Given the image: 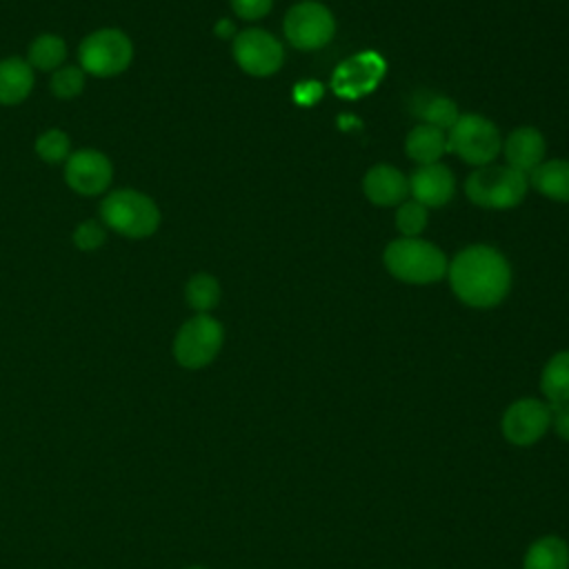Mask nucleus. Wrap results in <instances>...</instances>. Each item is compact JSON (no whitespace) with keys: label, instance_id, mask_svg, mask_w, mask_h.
<instances>
[{"label":"nucleus","instance_id":"nucleus-19","mask_svg":"<svg viewBox=\"0 0 569 569\" xmlns=\"http://www.w3.org/2000/svg\"><path fill=\"white\" fill-rule=\"evenodd\" d=\"M522 569H569V545L558 536L533 540L525 553Z\"/></svg>","mask_w":569,"mask_h":569},{"label":"nucleus","instance_id":"nucleus-21","mask_svg":"<svg viewBox=\"0 0 569 569\" xmlns=\"http://www.w3.org/2000/svg\"><path fill=\"white\" fill-rule=\"evenodd\" d=\"M540 389L551 405L569 402V351H558L547 360L540 373Z\"/></svg>","mask_w":569,"mask_h":569},{"label":"nucleus","instance_id":"nucleus-6","mask_svg":"<svg viewBox=\"0 0 569 569\" xmlns=\"http://www.w3.org/2000/svg\"><path fill=\"white\" fill-rule=\"evenodd\" d=\"M525 173L509 164H485L471 171L465 182L467 198L482 209H513L527 193Z\"/></svg>","mask_w":569,"mask_h":569},{"label":"nucleus","instance_id":"nucleus-26","mask_svg":"<svg viewBox=\"0 0 569 569\" xmlns=\"http://www.w3.org/2000/svg\"><path fill=\"white\" fill-rule=\"evenodd\" d=\"M107 227L98 218L80 220L71 231V244L82 253H93L107 244Z\"/></svg>","mask_w":569,"mask_h":569},{"label":"nucleus","instance_id":"nucleus-1","mask_svg":"<svg viewBox=\"0 0 569 569\" xmlns=\"http://www.w3.org/2000/svg\"><path fill=\"white\" fill-rule=\"evenodd\" d=\"M453 293L469 307L489 309L500 305L511 287L507 258L489 244L462 249L447 269Z\"/></svg>","mask_w":569,"mask_h":569},{"label":"nucleus","instance_id":"nucleus-11","mask_svg":"<svg viewBox=\"0 0 569 569\" xmlns=\"http://www.w3.org/2000/svg\"><path fill=\"white\" fill-rule=\"evenodd\" d=\"M551 427V405L538 398H520L511 402L500 420L502 436L516 447L536 445Z\"/></svg>","mask_w":569,"mask_h":569},{"label":"nucleus","instance_id":"nucleus-5","mask_svg":"<svg viewBox=\"0 0 569 569\" xmlns=\"http://www.w3.org/2000/svg\"><path fill=\"white\" fill-rule=\"evenodd\" d=\"M224 345V327L211 313H193L187 318L173 340L171 356L173 360L189 371L209 367Z\"/></svg>","mask_w":569,"mask_h":569},{"label":"nucleus","instance_id":"nucleus-8","mask_svg":"<svg viewBox=\"0 0 569 569\" xmlns=\"http://www.w3.org/2000/svg\"><path fill=\"white\" fill-rule=\"evenodd\" d=\"M62 180L69 191L82 198L104 196L113 182V162L96 147L73 149L62 164Z\"/></svg>","mask_w":569,"mask_h":569},{"label":"nucleus","instance_id":"nucleus-7","mask_svg":"<svg viewBox=\"0 0 569 569\" xmlns=\"http://www.w3.org/2000/svg\"><path fill=\"white\" fill-rule=\"evenodd\" d=\"M447 149L473 167L489 164L502 151L498 127L480 113H462L447 131Z\"/></svg>","mask_w":569,"mask_h":569},{"label":"nucleus","instance_id":"nucleus-25","mask_svg":"<svg viewBox=\"0 0 569 569\" xmlns=\"http://www.w3.org/2000/svg\"><path fill=\"white\" fill-rule=\"evenodd\" d=\"M33 151L44 164H64V160L71 156V138L60 127H49L40 131L33 140Z\"/></svg>","mask_w":569,"mask_h":569},{"label":"nucleus","instance_id":"nucleus-23","mask_svg":"<svg viewBox=\"0 0 569 569\" xmlns=\"http://www.w3.org/2000/svg\"><path fill=\"white\" fill-rule=\"evenodd\" d=\"M378 73H380V67L376 62H369V58L365 56L358 60H349L336 73V89L345 96H358L376 82Z\"/></svg>","mask_w":569,"mask_h":569},{"label":"nucleus","instance_id":"nucleus-17","mask_svg":"<svg viewBox=\"0 0 569 569\" xmlns=\"http://www.w3.org/2000/svg\"><path fill=\"white\" fill-rule=\"evenodd\" d=\"M407 156L418 164H433L447 151V133L431 124H416L405 140Z\"/></svg>","mask_w":569,"mask_h":569},{"label":"nucleus","instance_id":"nucleus-15","mask_svg":"<svg viewBox=\"0 0 569 569\" xmlns=\"http://www.w3.org/2000/svg\"><path fill=\"white\" fill-rule=\"evenodd\" d=\"M36 87V71L22 56L0 60V104L18 107L29 100Z\"/></svg>","mask_w":569,"mask_h":569},{"label":"nucleus","instance_id":"nucleus-13","mask_svg":"<svg viewBox=\"0 0 569 569\" xmlns=\"http://www.w3.org/2000/svg\"><path fill=\"white\" fill-rule=\"evenodd\" d=\"M362 191L376 207H396L409 196V180L393 164H373L362 178Z\"/></svg>","mask_w":569,"mask_h":569},{"label":"nucleus","instance_id":"nucleus-22","mask_svg":"<svg viewBox=\"0 0 569 569\" xmlns=\"http://www.w3.org/2000/svg\"><path fill=\"white\" fill-rule=\"evenodd\" d=\"M416 107L413 113L431 127H438L442 131H449L453 127V122L458 120V107L453 100H449L442 93H418L416 98Z\"/></svg>","mask_w":569,"mask_h":569},{"label":"nucleus","instance_id":"nucleus-12","mask_svg":"<svg viewBox=\"0 0 569 569\" xmlns=\"http://www.w3.org/2000/svg\"><path fill=\"white\" fill-rule=\"evenodd\" d=\"M456 191L453 173L447 164L433 162V164H418L409 178V193L416 202L422 207H445Z\"/></svg>","mask_w":569,"mask_h":569},{"label":"nucleus","instance_id":"nucleus-24","mask_svg":"<svg viewBox=\"0 0 569 569\" xmlns=\"http://www.w3.org/2000/svg\"><path fill=\"white\" fill-rule=\"evenodd\" d=\"M87 73L82 71V67L76 62H67L60 69H56L53 73H49V91L56 100H76L84 93L87 89Z\"/></svg>","mask_w":569,"mask_h":569},{"label":"nucleus","instance_id":"nucleus-10","mask_svg":"<svg viewBox=\"0 0 569 569\" xmlns=\"http://www.w3.org/2000/svg\"><path fill=\"white\" fill-rule=\"evenodd\" d=\"M287 40L302 51H313L325 47L336 33L333 13L313 0L293 4L282 22Z\"/></svg>","mask_w":569,"mask_h":569},{"label":"nucleus","instance_id":"nucleus-20","mask_svg":"<svg viewBox=\"0 0 569 569\" xmlns=\"http://www.w3.org/2000/svg\"><path fill=\"white\" fill-rule=\"evenodd\" d=\"M222 298V289L216 276L198 271L184 282V302L193 313H211Z\"/></svg>","mask_w":569,"mask_h":569},{"label":"nucleus","instance_id":"nucleus-28","mask_svg":"<svg viewBox=\"0 0 569 569\" xmlns=\"http://www.w3.org/2000/svg\"><path fill=\"white\" fill-rule=\"evenodd\" d=\"M233 13L240 18V20H247V22H253V20H260L264 18L271 7H273V0H229Z\"/></svg>","mask_w":569,"mask_h":569},{"label":"nucleus","instance_id":"nucleus-14","mask_svg":"<svg viewBox=\"0 0 569 569\" xmlns=\"http://www.w3.org/2000/svg\"><path fill=\"white\" fill-rule=\"evenodd\" d=\"M507 164L520 173H531L545 158V138L536 127H518L502 142Z\"/></svg>","mask_w":569,"mask_h":569},{"label":"nucleus","instance_id":"nucleus-4","mask_svg":"<svg viewBox=\"0 0 569 569\" xmlns=\"http://www.w3.org/2000/svg\"><path fill=\"white\" fill-rule=\"evenodd\" d=\"M387 271L407 284H431L447 276V256L431 242L420 238H398L385 249Z\"/></svg>","mask_w":569,"mask_h":569},{"label":"nucleus","instance_id":"nucleus-18","mask_svg":"<svg viewBox=\"0 0 569 569\" xmlns=\"http://www.w3.org/2000/svg\"><path fill=\"white\" fill-rule=\"evenodd\" d=\"M529 184L549 200L569 202V160L540 162L531 171Z\"/></svg>","mask_w":569,"mask_h":569},{"label":"nucleus","instance_id":"nucleus-30","mask_svg":"<svg viewBox=\"0 0 569 569\" xmlns=\"http://www.w3.org/2000/svg\"><path fill=\"white\" fill-rule=\"evenodd\" d=\"M213 33H216L218 38L227 40V38H233L238 31H236V27H233V22H231L229 18H222V20H218V22H216Z\"/></svg>","mask_w":569,"mask_h":569},{"label":"nucleus","instance_id":"nucleus-9","mask_svg":"<svg viewBox=\"0 0 569 569\" xmlns=\"http://www.w3.org/2000/svg\"><path fill=\"white\" fill-rule=\"evenodd\" d=\"M231 53L236 64L256 78H267L276 73L284 62V49L276 36L264 29L249 27L233 36Z\"/></svg>","mask_w":569,"mask_h":569},{"label":"nucleus","instance_id":"nucleus-31","mask_svg":"<svg viewBox=\"0 0 569 569\" xmlns=\"http://www.w3.org/2000/svg\"><path fill=\"white\" fill-rule=\"evenodd\" d=\"M182 569H209V567H204V565H189V567H182Z\"/></svg>","mask_w":569,"mask_h":569},{"label":"nucleus","instance_id":"nucleus-3","mask_svg":"<svg viewBox=\"0 0 569 569\" xmlns=\"http://www.w3.org/2000/svg\"><path fill=\"white\" fill-rule=\"evenodd\" d=\"M136 56L133 40L120 27H98L82 36L76 62L89 78H116L124 73Z\"/></svg>","mask_w":569,"mask_h":569},{"label":"nucleus","instance_id":"nucleus-29","mask_svg":"<svg viewBox=\"0 0 569 569\" xmlns=\"http://www.w3.org/2000/svg\"><path fill=\"white\" fill-rule=\"evenodd\" d=\"M551 427L562 440L569 442V402L551 405Z\"/></svg>","mask_w":569,"mask_h":569},{"label":"nucleus","instance_id":"nucleus-27","mask_svg":"<svg viewBox=\"0 0 569 569\" xmlns=\"http://www.w3.org/2000/svg\"><path fill=\"white\" fill-rule=\"evenodd\" d=\"M427 207H422L416 200H405L396 209V227L402 233V238H418L427 227Z\"/></svg>","mask_w":569,"mask_h":569},{"label":"nucleus","instance_id":"nucleus-2","mask_svg":"<svg viewBox=\"0 0 569 569\" xmlns=\"http://www.w3.org/2000/svg\"><path fill=\"white\" fill-rule=\"evenodd\" d=\"M98 220L107 231L127 240H147L162 224L160 204L136 187L109 189L98 204Z\"/></svg>","mask_w":569,"mask_h":569},{"label":"nucleus","instance_id":"nucleus-16","mask_svg":"<svg viewBox=\"0 0 569 569\" xmlns=\"http://www.w3.org/2000/svg\"><path fill=\"white\" fill-rule=\"evenodd\" d=\"M24 60L33 67V71L53 73L56 69L69 62V44L60 33H53V31L38 33L29 42Z\"/></svg>","mask_w":569,"mask_h":569}]
</instances>
